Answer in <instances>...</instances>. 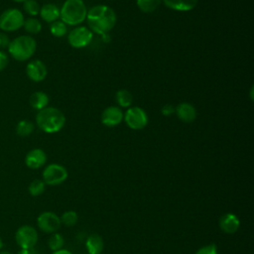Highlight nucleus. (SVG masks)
<instances>
[{
    "mask_svg": "<svg viewBox=\"0 0 254 254\" xmlns=\"http://www.w3.org/2000/svg\"><path fill=\"white\" fill-rule=\"evenodd\" d=\"M23 27L29 34H38L42 30L41 22L36 18H28L24 21Z\"/></svg>",
    "mask_w": 254,
    "mask_h": 254,
    "instance_id": "nucleus-23",
    "label": "nucleus"
},
{
    "mask_svg": "<svg viewBox=\"0 0 254 254\" xmlns=\"http://www.w3.org/2000/svg\"><path fill=\"white\" fill-rule=\"evenodd\" d=\"M64 244V239L60 233H53L51 237L48 240V245L51 250L53 251H58L60 249H63V246Z\"/></svg>",
    "mask_w": 254,
    "mask_h": 254,
    "instance_id": "nucleus-24",
    "label": "nucleus"
},
{
    "mask_svg": "<svg viewBox=\"0 0 254 254\" xmlns=\"http://www.w3.org/2000/svg\"><path fill=\"white\" fill-rule=\"evenodd\" d=\"M38 127L45 133L53 134L62 130L65 124L64 114L56 107H45L36 116Z\"/></svg>",
    "mask_w": 254,
    "mask_h": 254,
    "instance_id": "nucleus-2",
    "label": "nucleus"
},
{
    "mask_svg": "<svg viewBox=\"0 0 254 254\" xmlns=\"http://www.w3.org/2000/svg\"><path fill=\"white\" fill-rule=\"evenodd\" d=\"M162 0H137V6L143 13H152L154 12Z\"/></svg>",
    "mask_w": 254,
    "mask_h": 254,
    "instance_id": "nucleus-22",
    "label": "nucleus"
},
{
    "mask_svg": "<svg viewBox=\"0 0 254 254\" xmlns=\"http://www.w3.org/2000/svg\"><path fill=\"white\" fill-rule=\"evenodd\" d=\"M47 162V155L42 149L36 148L29 151L25 157V164L28 168L36 170L43 167Z\"/></svg>",
    "mask_w": 254,
    "mask_h": 254,
    "instance_id": "nucleus-13",
    "label": "nucleus"
},
{
    "mask_svg": "<svg viewBox=\"0 0 254 254\" xmlns=\"http://www.w3.org/2000/svg\"><path fill=\"white\" fill-rule=\"evenodd\" d=\"M18 254H35L33 248H29V249H23L21 248V250L18 252Z\"/></svg>",
    "mask_w": 254,
    "mask_h": 254,
    "instance_id": "nucleus-33",
    "label": "nucleus"
},
{
    "mask_svg": "<svg viewBox=\"0 0 254 254\" xmlns=\"http://www.w3.org/2000/svg\"><path fill=\"white\" fill-rule=\"evenodd\" d=\"M23 3H24L23 7L25 12L30 16H37L40 13L41 7L36 0H26Z\"/></svg>",
    "mask_w": 254,
    "mask_h": 254,
    "instance_id": "nucleus-28",
    "label": "nucleus"
},
{
    "mask_svg": "<svg viewBox=\"0 0 254 254\" xmlns=\"http://www.w3.org/2000/svg\"><path fill=\"white\" fill-rule=\"evenodd\" d=\"M123 112L117 106H108L101 113V122L107 127H115L123 120Z\"/></svg>",
    "mask_w": 254,
    "mask_h": 254,
    "instance_id": "nucleus-12",
    "label": "nucleus"
},
{
    "mask_svg": "<svg viewBox=\"0 0 254 254\" xmlns=\"http://www.w3.org/2000/svg\"><path fill=\"white\" fill-rule=\"evenodd\" d=\"M26 73L31 80L38 82L46 78L48 74V69L46 64L42 61L34 60L27 64Z\"/></svg>",
    "mask_w": 254,
    "mask_h": 254,
    "instance_id": "nucleus-11",
    "label": "nucleus"
},
{
    "mask_svg": "<svg viewBox=\"0 0 254 254\" xmlns=\"http://www.w3.org/2000/svg\"><path fill=\"white\" fill-rule=\"evenodd\" d=\"M39 228L46 233H55L61 227L60 217L52 211L42 212L37 218Z\"/></svg>",
    "mask_w": 254,
    "mask_h": 254,
    "instance_id": "nucleus-10",
    "label": "nucleus"
},
{
    "mask_svg": "<svg viewBox=\"0 0 254 254\" xmlns=\"http://www.w3.org/2000/svg\"><path fill=\"white\" fill-rule=\"evenodd\" d=\"M29 102L34 109L40 111L45 107H47L49 103V96L44 91H35L34 93L31 94L29 98Z\"/></svg>",
    "mask_w": 254,
    "mask_h": 254,
    "instance_id": "nucleus-19",
    "label": "nucleus"
},
{
    "mask_svg": "<svg viewBox=\"0 0 254 254\" xmlns=\"http://www.w3.org/2000/svg\"><path fill=\"white\" fill-rule=\"evenodd\" d=\"M93 38V33L87 27H76L72 29L68 36L67 41L68 44L75 49H81L90 44Z\"/></svg>",
    "mask_w": 254,
    "mask_h": 254,
    "instance_id": "nucleus-8",
    "label": "nucleus"
},
{
    "mask_svg": "<svg viewBox=\"0 0 254 254\" xmlns=\"http://www.w3.org/2000/svg\"><path fill=\"white\" fill-rule=\"evenodd\" d=\"M100 254H102V253H100Z\"/></svg>",
    "mask_w": 254,
    "mask_h": 254,
    "instance_id": "nucleus-38",
    "label": "nucleus"
},
{
    "mask_svg": "<svg viewBox=\"0 0 254 254\" xmlns=\"http://www.w3.org/2000/svg\"><path fill=\"white\" fill-rule=\"evenodd\" d=\"M60 219L65 226H73L77 222L78 215L74 210H67L62 214Z\"/></svg>",
    "mask_w": 254,
    "mask_h": 254,
    "instance_id": "nucleus-27",
    "label": "nucleus"
},
{
    "mask_svg": "<svg viewBox=\"0 0 254 254\" xmlns=\"http://www.w3.org/2000/svg\"><path fill=\"white\" fill-rule=\"evenodd\" d=\"M85 246L88 254H100L103 251L104 242L99 234H90L85 242Z\"/></svg>",
    "mask_w": 254,
    "mask_h": 254,
    "instance_id": "nucleus-17",
    "label": "nucleus"
},
{
    "mask_svg": "<svg viewBox=\"0 0 254 254\" xmlns=\"http://www.w3.org/2000/svg\"><path fill=\"white\" fill-rule=\"evenodd\" d=\"M127 126L133 130H141L148 124L149 118L145 110L139 106L129 107L123 115Z\"/></svg>",
    "mask_w": 254,
    "mask_h": 254,
    "instance_id": "nucleus-6",
    "label": "nucleus"
},
{
    "mask_svg": "<svg viewBox=\"0 0 254 254\" xmlns=\"http://www.w3.org/2000/svg\"><path fill=\"white\" fill-rule=\"evenodd\" d=\"M39 14L44 21L48 23H53L60 18V8L55 4L48 3L41 7Z\"/></svg>",
    "mask_w": 254,
    "mask_h": 254,
    "instance_id": "nucleus-18",
    "label": "nucleus"
},
{
    "mask_svg": "<svg viewBox=\"0 0 254 254\" xmlns=\"http://www.w3.org/2000/svg\"><path fill=\"white\" fill-rule=\"evenodd\" d=\"M36 48L37 43L33 37L19 36L10 41L7 49L13 59L19 62H25L34 55Z\"/></svg>",
    "mask_w": 254,
    "mask_h": 254,
    "instance_id": "nucleus-4",
    "label": "nucleus"
},
{
    "mask_svg": "<svg viewBox=\"0 0 254 254\" xmlns=\"http://www.w3.org/2000/svg\"><path fill=\"white\" fill-rule=\"evenodd\" d=\"M88 29L92 33L101 36L107 35L116 24V14L112 8L106 5H96L87 11Z\"/></svg>",
    "mask_w": 254,
    "mask_h": 254,
    "instance_id": "nucleus-1",
    "label": "nucleus"
},
{
    "mask_svg": "<svg viewBox=\"0 0 254 254\" xmlns=\"http://www.w3.org/2000/svg\"><path fill=\"white\" fill-rule=\"evenodd\" d=\"M116 102L121 107H130L133 102V95L127 89H119L115 94Z\"/></svg>",
    "mask_w": 254,
    "mask_h": 254,
    "instance_id": "nucleus-20",
    "label": "nucleus"
},
{
    "mask_svg": "<svg viewBox=\"0 0 254 254\" xmlns=\"http://www.w3.org/2000/svg\"><path fill=\"white\" fill-rule=\"evenodd\" d=\"M164 4L176 11H190L192 10L196 5L198 0H162Z\"/></svg>",
    "mask_w": 254,
    "mask_h": 254,
    "instance_id": "nucleus-16",
    "label": "nucleus"
},
{
    "mask_svg": "<svg viewBox=\"0 0 254 254\" xmlns=\"http://www.w3.org/2000/svg\"><path fill=\"white\" fill-rule=\"evenodd\" d=\"M45 189H46V184L44 183V181H43V180L36 179V180H34V181L29 185L28 190H29V192H30L31 195H33V196H38V195L42 194V193L45 191Z\"/></svg>",
    "mask_w": 254,
    "mask_h": 254,
    "instance_id": "nucleus-25",
    "label": "nucleus"
},
{
    "mask_svg": "<svg viewBox=\"0 0 254 254\" xmlns=\"http://www.w3.org/2000/svg\"><path fill=\"white\" fill-rule=\"evenodd\" d=\"M9 44H10V39H9L8 35H6L4 33H0V49L8 48Z\"/></svg>",
    "mask_w": 254,
    "mask_h": 254,
    "instance_id": "nucleus-32",
    "label": "nucleus"
},
{
    "mask_svg": "<svg viewBox=\"0 0 254 254\" xmlns=\"http://www.w3.org/2000/svg\"><path fill=\"white\" fill-rule=\"evenodd\" d=\"M175 112L178 118L185 123H190L194 121L197 115L194 106L189 102H182L178 104L177 107H175Z\"/></svg>",
    "mask_w": 254,
    "mask_h": 254,
    "instance_id": "nucleus-15",
    "label": "nucleus"
},
{
    "mask_svg": "<svg viewBox=\"0 0 254 254\" xmlns=\"http://www.w3.org/2000/svg\"><path fill=\"white\" fill-rule=\"evenodd\" d=\"M218 224L223 232L232 234L238 230L240 226V220L234 213L227 212L220 216Z\"/></svg>",
    "mask_w": 254,
    "mask_h": 254,
    "instance_id": "nucleus-14",
    "label": "nucleus"
},
{
    "mask_svg": "<svg viewBox=\"0 0 254 254\" xmlns=\"http://www.w3.org/2000/svg\"><path fill=\"white\" fill-rule=\"evenodd\" d=\"M9 63V58L7 56L6 53H4L3 51H0V71L4 70Z\"/></svg>",
    "mask_w": 254,
    "mask_h": 254,
    "instance_id": "nucleus-30",
    "label": "nucleus"
},
{
    "mask_svg": "<svg viewBox=\"0 0 254 254\" xmlns=\"http://www.w3.org/2000/svg\"><path fill=\"white\" fill-rule=\"evenodd\" d=\"M35 125L33 122L29 120H21L17 123L16 126V132L21 137H26L31 135L34 132Z\"/></svg>",
    "mask_w": 254,
    "mask_h": 254,
    "instance_id": "nucleus-21",
    "label": "nucleus"
},
{
    "mask_svg": "<svg viewBox=\"0 0 254 254\" xmlns=\"http://www.w3.org/2000/svg\"><path fill=\"white\" fill-rule=\"evenodd\" d=\"M161 112L164 116H171L175 113V106L172 105V104H165L162 109H161Z\"/></svg>",
    "mask_w": 254,
    "mask_h": 254,
    "instance_id": "nucleus-31",
    "label": "nucleus"
},
{
    "mask_svg": "<svg viewBox=\"0 0 254 254\" xmlns=\"http://www.w3.org/2000/svg\"><path fill=\"white\" fill-rule=\"evenodd\" d=\"M67 178L66 169L60 164H50L43 171V181L49 186L63 184Z\"/></svg>",
    "mask_w": 254,
    "mask_h": 254,
    "instance_id": "nucleus-7",
    "label": "nucleus"
},
{
    "mask_svg": "<svg viewBox=\"0 0 254 254\" xmlns=\"http://www.w3.org/2000/svg\"><path fill=\"white\" fill-rule=\"evenodd\" d=\"M194 254H218L217 247L214 243H211V244L200 247L198 250H196Z\"/></svg>",
    "mask_w": 254,
    "mask_h": 254,
    "instance_id": "nucleus-29",
    "label": "nucleus"
},
{
    "mask_svg": "<svg viewBox=\"0 0 254 254\" xmlns=\"http://www.w3.org/2000/svg\"><path fill=\"white\" fill-rule=\"evenodd\" d=\"M24 21L23 13L19 9L11 8L0 15V29L5 32H14L23 27Z\"/></svg>",
    "mask_w": 254,
    "mask_h": 254,
    "instance_id": "nucleus-5",
    "label": "nucleus"
},
{
    "mask_svg": "<svg viewBox=\"0 0 254 254\" xmlns=\"http://www.w3.org/2000/svg\"><path fill=\"white\" fill-rule=\"evenodd\" d=\"M0 254H12V253L7 250H4V251H0Z\"/></svg>",
    "mask_w": 254,
    "mask_h": 254,
    "instance_id": "nucleus-35",
    "label": "nucleus"
},
{
    "mask_svg": "<svg viewBox=\"0 0 254 254\" xmlns=\"http://www.w3.org/2000/svg\"><path fill=\"white\" fill-rule=\"evenodd\" d=\"M2 246H3V241H2V239H1V237H0V250H1Z\"/></svg>",
    "mask_w": 254,
    "mask_h": 254,
    "instance_id": "nucleus-36",
    "label": "nucleus"
},
{
    "mask_svg": "<svg viewBox=\"0 0 254 254\" xmlns=\"http://www.w3.org/2000/svg\"><path fill=\"white\" fill-rule=\"evenodd\" d=\"M53 254H71V253L66 249H60L58 251H54Z\"/></svg>",
    "mask_w": 254,
    "mask_h": 254,
    "instance_id": "nucleus-34",
    "label": "nucleus"
},
{
    "mask_svg": "<svg viewBox=\"0 0 254 254\" xmlns=\"http://www.w3.org/2000/svg\"><path fill=\"white\" fill-rule=\"evenodd\" d=\"M87 9L82 0H65L60 9V17L65 25L77 26L86 20Z\"/></svg>",
    "mask_w": 254,
    "mask_h": 254,
    "instance_id": "nucleus-3",
    "label": "nucleus"
},
{
    "mask_svg": "<svg viewBox=\"0 0 254 254\" xmlns=\"http://www.w3.org/2000/svg\"><path fill=\"white\" fill-rule=\"evenodd\" d=\"M15 240L23 249L33 248L38 241L37 230L31 225H23L17 229L15 233Z\"/></svg>",
    "mask_w": 254,
    "mask_h": 254,
    "instance_id": "nucleus-9",
    "label": "nucleus"
},
{
    "mask_svg": "<svg viewBox=\"0 0 254 254\" xmlns=\"http://www.w3.org/2000/svg\"><path fill=\"white\" fill-rule=\"evenodd\" d=\"M13 1H15V2H25L26 0H13Z\"/></svg>",
    "mask_w": 254,
    "mask_h": 254,
    "instance_id": "nucleus-37",
    "label": "nucleus"
},
{
    "mask_svg": "<svg viewBox=\"0 0 254 254\" xmlns=\"http://www.w3.org/2000/svg\"><path fill=\"white\" fill-rule=\"evenodd\" d=\"M50 31L53 36H55L57 38H62L66 34L67 28H66V25L63 21L57 20L52 23V25L50 27Z\"/></svg>",
    "mask_w": 254,
    "mask_h": 254,
    "instance_id": "nucleus-26",
    "label": "nucleus"
}]
</instances>
